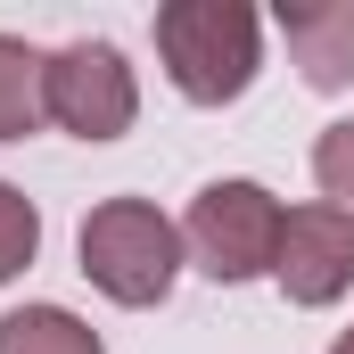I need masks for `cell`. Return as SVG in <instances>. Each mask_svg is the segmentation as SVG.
<instances>
[{"label":"cell","mask_w":354,"mask_h":354,"mask_svg":"<svg viewBox=\"0 0 354 354\" xmlns=\"http://www.w3.org/2000/svg\"><path fill=\"white\" fill-rule=\"evenodd\" d=\"M330 354H354V330H338V346H330Z\"/></svg>","instance_id":"8fae6325"},{"label":"cell","mask_w":354,"mask_h":354,"mask_svg":"<svg viewBox=\"0 0 354 354\" xmlns=\"http://www.w3.org/2000/svg\"><path fill=\"white\" fill-rule=\"evenodd\" d=\"M0 354H107V346L66 305H25V313H0Z\"/></svg>","instance_id":"52a82bcc"},{"label":"cell","mask_w":354,"mask_h":354,"mask_svg":"<svg viewBox=\"0 0 354 354\" xmlns=\"http://www.w3.org/2000/svg\"><path fill=\"white\" fill-rule=\"evenodd\" d=\"M33 248H41V214H33V198L17 181H0V280H17L33 264Z\"/></svg>","instance_id":"30bf717a"},{"label":"cell","mask_w":354,"mask_h":354,"mask_svg":"<svg viewBox=\"0 0 354 354\" xmlns=\"http://www.w3.org/2000/svg\"><path fill=\"white\" fill-rule=\"evenodd\" d=\"M83 280L115 305H165L181 280V223H165L149 198H107L83 214Z\"/></svg>","instance_id":"7a4b0ae2"},{"label":"cell","mask_w":354,"mask_h":354,"mask_svg":"<svg viewBox=\"0 0 354 354\" xmlns=\"http://www.w3.org/2000/svg\"><path fill=\"white\" fill-rule=\"evenodd\" d=\"M41 75H50V58L33 41H17V33H0V140H25L50 115L41 107Z\"/></svg>","instance_id":"ba28073f"},{"label":"cell","mask_w":354,"mask_h":354,"mask_svg":"<svg viewBox=\"0 0 354 354\" xmlns=\"http://www.w3.org/2000/svg\"><path fill=\"white\" fill-rule=\"evenodd\" d=\"M41 107L75 140H124L132 115H140V83H132V66H124L115 41H66V50H50Z\"/></svg>","instance_id":"277c9868"},{"label":"cell","mask_w":354,"mask_h":354,"mask_svg":"<svg viewBox=\"0 0 354 354\" xmlns=\"http://www.w3.org/2000/svg\"><path fill=\"white\" fill-rule=\"evenodd\" d=\"M157 58L174 75L181 99L198 107H223L256 83L264 66V25L248 0H165L157 8Z\"/></svg>","instance_id":"6da1fadb"},{"label":"cell","mask_w":354,"mask_h":354,"mask_svg":"<svg viewBox=\"0 0 354 354\" xmlns=\"http://www.w3.org/2000/svg\"><path fill=\"white\" fill-rule=\"evenodd\" d=\"M297 75L313 91H346L354 83V0H280L272 8Z\"/></svg>","instance_id":"8992f818"},{"label":"cell","mask_w":354,"mask_h":354,"mask_svg":"<svg viewBox=\"0 0 354 354\" xmlns=\"http://www.w3.org/2000/svg\"><path fill=\"white\" fill-rule=\"evenodd\" d=\"M272 280H280L288 305H338L354 288V223L338 206H297V214L280 223Z\"/></svg>","instance_id":"5b68a950"},{"label":"cell","mask_w":354,"mask_h":354,"mask_svg":"<svg viewBox=\"0 0 354 354\" xmlns=\"http://www.w3.org/2000/svg\"><path fill=\"white\" fill-rule=\"evenodd\" d=\"M313 181H322V206H338L354 223V115L313 140Z\"/></svg>","instance_id":"9c48e42d"},{"label":"cell","mask_w":354,"mask_h":354,"mask_svg":"<svg viewBox=\"0 0 354 354\" xmlns=\"http://www.w3.org/2000/svg\"><path fill=\"white\" fill-rule=\"evenodd\" d=\"M280 223H288V206L272 198L264 181H206L189 198V214H181V248H189V264L206 272V280L231 288V280L272 272Z\"/></svg>","instance_id":"3957f363"}]
</instances>
